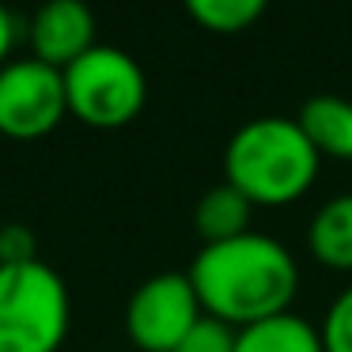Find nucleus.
<instances>
[{"label": "nucleus", "instance_id": "1", "mask_svg": "<svg viewBox=\"0 0 352 352\" xmlns=\"http://www.w3.org/2000/svg\"><path fill=\"white\" fill-rule=\"evenodd\" d=\"M186 273L201 311L231 329L288 314L299 292V265L292 250L261 231L201 246Z\"/></svg>", "mask_w": 352, "mask_h": 352}, {"label": "nucleus", "instance_id": "10", "mask_svg": "<svg viewBox=\"0 0 352 352\" xmlns=\"http://www.w3.org/2000/svg\"><path fill=\"white\" fill-rule=\"evenodd\" d=\"M250 216H254V205L235 190V186L220 182L212 190L201 193L197 208H193V228L197 235L208 243H228V239H239L250 231Z\"/></svg>", "mask_w": 352, "mask_h": 352}, {"label": "nucleus", "instance_id": "16", "mask_svg": "<svg viewBox=\"0 0 352 352\" xmlns=\"http://www.w3.org/2000/svg\"><path fill=\"white\" fill-rule=\"evenodd\" d=\"M12 46H16V19H12L8 4L0 0V65L12 61Z\"/></svg>", "mask_w": 352, "mask_h": 352}, {"label": "nucleus", "instance_id": "6", "mask_svg": "<svg viewBox=\"0 0 352 352\" xmlns=\"http://www.w3.org/2000/svg\"><path fill=\"white\" fill-rule=\"evenodd\" d=\"M205 318L190 273H155L137 284L125 303V333L140 352H175Z\"/></svg>", "mask_w": 352, "mask_h": 352}, {"label": "nucleus", "instance_id": "12", "mask_svg": "<svg viewBox=\"0 0 352 352\" xmlns=\"http://www.w3.org/2000/svg\"><path fill=\"white\" fill-rule=\"evenodd\" d=\"M182 8L190 12V19L205 31L216 34H235L254 27L265 16L269 0H182Z\"/></svg>", "mask_w": 352, "mask_h": 352}, {"label": "nucleus", "instance_id": "9", "mask_svg": "<svg viewBox=\"0 0 352 352\" xmlns=\"http://www.w3.org/2000/svg\"><path fill=\"white\" fill-rule=\"evenodd\" d=\"M307 250L337 273H352V193L329 197L307 228Z\"/></svg>", "mask_w": 352, "mask_h": 352}, {"label": "nucleus", "instance_id": "14", "mask_svg": "<svg viewBox=\"0 0 352 352\" xmlns=\"http://www.w3.org/2000/svg\"><path fill=\"white\" fill-rule=\"evenodd\" d=\"M175 352H235V329L205 314V318L182 337V344H178Z\"/></svg>", "mask_w": 352, "mask_h": 352}, {"label": "nucleus", "instance_id": "11", "mask_svg": "<svg viewBox=\"0 0 352 352\" xmlns=\"http://www.w3.org/2000/svg\"><path fill=\"white\" fill-rule=\"evenodd\" d=\"M235 352H326L318 326H311L299 314H276V318L254 322L235 329Z\"/></svg>", "mask_w": 352, "mask_h": 352}, {"label": "nucleus", "instance_id": "15", "mask_svg": "<svg viewBox=\"0 0 352 352\" xmlns=\"http://www.w3.org/2000/svg\"><path fill=\"white\" fill-rule=\"evenodd\" d=\"M34 250H38L34 235L23 223H0V265H8V261H34L38 258Z\"/></svg>", "mask_w": 352, "mask_h": 352}, {"label": "nucleus", "instance_id": "7", "mask_svg": "<svg viewBox=\"0 0 352 352\" xmlns=\"http://www.w3.org/2000/svg\"><path fill=\"white\" fill-rule=\"evenodd\" d=\"M95 34L99 23L87 0H46L31 16V57L65 72L91 46H99Z\"/></svg>", "mask_w": 352, "mask_h": 352}, {"label": "nucleus", "instance_id": "3", "mask_svg": "<svg viewBox=\"0 0 352 352\" xmlns=\"http://www.w3.org/2000/svg\"><path fill=\"white\" fill-rule=\"evenodd\" d=\"M72 322L69 284L42 258L0 265V352H61Z\"/></svg>", "mask_w": 352, "mask_h": 352}, {"label": "nucleus", "instance_id": "8", "mask_svg": "<svg viewBox=\"0 0 352 352\" xmlns=\"http://www.w3.org/2000/svg\"><path fill=\"white\" fill-rule=\"evenodd\" d=\"M303 137L318 160L352 163V99L344 95H311L296 114Z\"/></svg>", "mask_w": 352, "mask_h": 352}, {"label": "nucleus", "instance_id": "5", "mask_svg": "<svg viewBox=\"0 0 352 352\" xmlns=\"http://www.w3.org/2000/svg\"><path fill=\"white\" fill-rule=\"evenodd\" d=\"M69 114L65 72L38 57H12L0 65V137L42 140Z\"/></svg>", "mask_w": 352, "mask_h": 352}, {"label": "nucleus", "instance_id": "4", "mask_svg": "<svg viewBox=\"0 0 352 352\" xmlns=\"http://www.w3.org/2000/svg\"><path fill=\"white\" fill-rule=\"evenodd\" d=\"M69 114L91 129H122L144 110L148 76L137 57L118 46H91L65 69Z\"/></svg>", "mask_w": 352, "mask_h": 352}, {"label": "nucleus", "instance_id": "13", "mask_svg": "<svg viewBox=\"0 0 352 352\" xmlns=\"http://www.w3.org/2000/svg\"><path fill=\"white\" fill-rule=\"evenodd\" d=\"M318 337L326 352H352V284L344 292H337V299L326 307Z\"/></svg>", "mask_w": 352, "mask_h": 352}, {"label": "nucleus", "instance_id": "2", "mask_svg": "<svg viewBox=\"0 0 352 352\" xmlns=\"http://www.w3.org/2000/svg\"><path fill=\"white\" fill-rule=\"evenodd\" d=\"M322 160L296 118H254L231 133L223 148V182L254 208H280L307 197L318 182Z\"/></svg>", "mask_w": 352, "mask_h": 352}]
</instances>
